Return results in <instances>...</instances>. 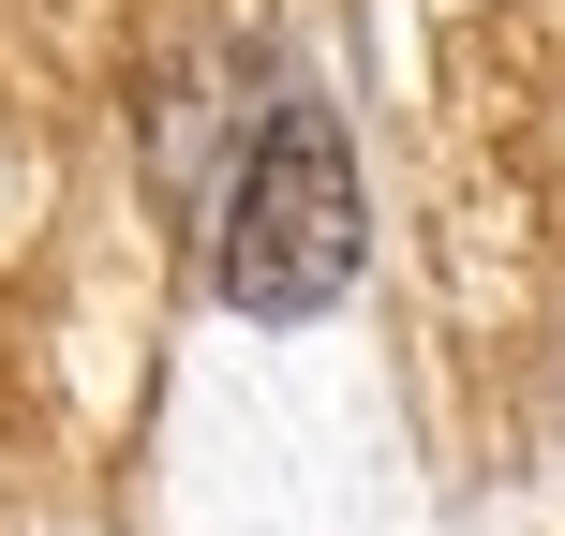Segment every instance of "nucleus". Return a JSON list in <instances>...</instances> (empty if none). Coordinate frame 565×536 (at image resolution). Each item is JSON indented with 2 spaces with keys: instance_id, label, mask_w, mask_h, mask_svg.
Listing matches in <instances>:
<instances>
[{
  "instance_id": "f257e3e1",
  "label": "nucleus",
  "mask_w": 565,
  "mask_h": 536,
  "mask_svg": "<svg viewBox=\"0 0 565 536\" xmlns=\"http://www.w3.org/2000/svg\"><path fill=\"white\" fill-rule=\"evenodd\" d=\"M358 269V165H342V119L282 105L254 135V179L224 209V298L238 313H328Z\"/></svg>"
}]
</instances>
